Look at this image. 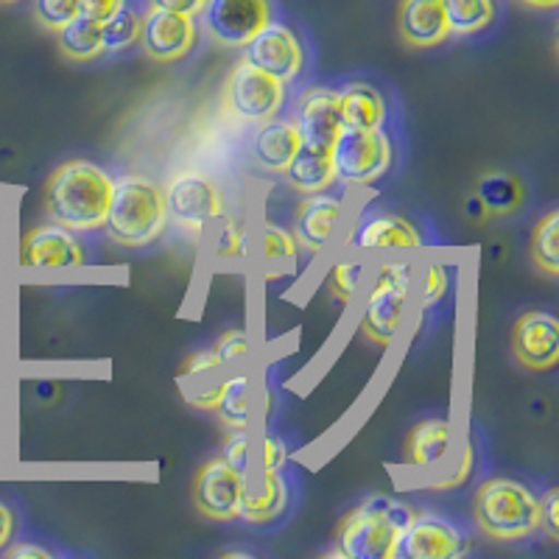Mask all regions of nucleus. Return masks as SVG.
Instances as JSON below:
<instances>
[{"label":"nucleus","instance_id":"f257e3e1","mask_svg":"<svg viewBox=\"0 0 559 559\" xmlns=\"http://www.w3.org/2000/svg\"><path fill=\"white\" fill-rule=\"evenodd\" d=\"M112 182L107 168L90 159H68L45 182V213L73 233H93L107 224Z\"/></svg>","mask_w":559,"mask_h":559},{"label":"nucleus","instance_id":"f03ea898","mask_svg":"<svg viewBox=\"0 0 559 559\" xmlns=\"http://www.w3.org/2000/svg\"><path fill=\"white\" fill-rule=\"evenodd\" d=\"M168 224V204L166 188L152 177L143 174H129V177L115 179L112 197H109L107 224L115 243L127 249L148 247L163 236Z\"/></svg>","mask_w":559,"mask_h":559},{"label":"nucleus","instance_id":"7ed1b4c3","mask_svg":"<svg viewBox=\"0 0 559 559\" xmlns=\"http://www.w3.org/2000/svg\"><path fill=\"white\" fill-rule=\"evenodd\" d=\"M473 518L492 540H526L540 528V498L515 478H489L476 489Z\"/></svg>","mask_w":559,"mask_h":559},{"label":"nucleus","instance_id":"20e7f679","mask_svg":"<svg viewBox=\"0 0 559 559\" xmlns=\"http://www.w3.org/2000/svg\"><path fill=\"white\" fill-rule=\"evenodd\" d=\"M414 509L389 496H376L353 509L338 526V554L349 559H394L397 537Z\"/></svg>","mask_w":559,"mask_h":559},{"label":"nucleus","instance_id":"39448f33","mask_svg":"<svg viewBox=\"0 0 559 559\" xmlns=\"http://www.w3.org/2000/svg\"><path fill=\"white\" fill-rule=\"evenodd\" d=\"M414 288V263L406 258H397V261H383L378 266L376 280H372V288L367 294V302H364L361 322H358V331L369 338V342L392 344V338L397 336V328L403 322V311L408 306V297H412Z\"/></svg>","mask_w":559,"mask_h":559},{"label":"nucleus","instance_id":"423d86ee","mask_svg":"<svg viewBox=\"0 0 559 559\" xmlns=\"http://www.w3.org/2000/svg\"><path fill=\"white\" fill-rule=\"evenodd\" d=\"M394 157L392 140L381 129H338L331 146L336 179L347 185H372L389 171Z\"/></svg>","mask_w":559,"mask_h":559},{"label":"nucleus","instance_id":"0eeeda50","mask_svg":"<svg viewBox=\"0 0 559 559\" xmlns=\"http://www.w3.org/2000/svg\"><path fill=\"white\" fill-rule=\"evenodd\" d=\"M224 98H227V107L243 121H272L286 104V82L269 76L266 70L241 59L227 76Z\"/></svg>","mask_w":559,"mask_h":559},{"label":"nucleus","instance_id":"6e6552de","mask_svg":"<svg viewBox=\"0 0 559 559\" xmlns=\"http://www.w3.org/2000/svg\"><path fill=\"white\" fill-rule=\"evenodd\" d=\"M199 17L216 43L243 48L272 20V0H204Z\"/></svg>","mask_w":559,"mask_h":559},{"label":"nucleus","instance_id":"1a4fd4ad","mask_svg":"<svg viewBox=\"0 0 559 559\" xmlns=\"http://www.w3.org/2000/svg\"><path fill=\"white\" fill-rule=\"evenodd\" d=\"M168 218L188 233H202L207 224L224 216V199L204 174L182 171L166 188Z\"/></svg>","mask_w":559,"mask_h":559},{"label":"nucleus","instance_id":"9d476101","mask_svg":"<svg viewBox=\"0 0 559 559\" xmlns=\"http://www.w3.org/2000/svg\"><path fill=\"white\" fill-rule=\"evenodd\" d=\"M199 37L197 17L191 14L168 12V9L148 7L146 14H140V48L154 62H177L193 51Z\"/></svg>","mask_w":559,"mask_h":559},{"label":"nucleus","instance_id":"9b49d317","mask_svg":"<svg viewBox=\"0 0 559 559\" xmlns=\"http://www.w3.org/2000/svg\"><path fill=\"white\" fill-rule=\"evenodd\" d=\"M243 59L288 84L299 76V70L306 64V48L292 26L269 20L266 26L243 45Z\"/></svg>","mask_w":559,"mask_h":559},{"label":"nucleus","instance_id":"f8f14e48","mask_svg":"<svg viewBox=\"0 0 559 559\" xmlns=\"http://www.w3.org/2000/svg\"><path fill=\"white\" fill-rule=\"evenodd\" d=\"M464 534L453 521L433 512H414L412 521L397 537V548H394V559H451L464 554Z\"/></svg>","mask_w":559,"mask_h":559},{"label":"nucleus","instance_id":"ddd939ff","mask_svg":"<svg viewBox=\"0 0 559 559\" xmlns=\"http://www.w3.org/2000/svg\"><path fill=\"white\" fill-rule=\"evenodd\" d=\"M241 492L243 476L224 456L204 464L193 481V503L210 521H236Z\"/></svg>","mask_w":559,"mask_h":559},{"label":"nucleus","instance_id":"4468645a","mask_svg":"<svg viewBox=\"0 0 559 559\" xmlns=\"http://www.w3.org/2000/svg\"><path fill=\"white\" fill-rule=\"evenodd\" d=\"M20 263L28 269H76L84 266V247L73 229L43 224L20 241Z\"/></svg>","mask_w":559,"mask_h":559},{"label":"nucleus","instance_id":"2eb2a0df","mask_svg":"<svg viewBox=\"0 0 559 559\" xmlns=\"http://www.w3.org/2000/svg\"><path fill=\"white\" fill-rule=\"evenodd\" d=\"M512 349L521 367L543 372L551 369L559 358V322L554 313L528 311L515 322Z\"/></svg>","mask_w":559,"mask_h":559},{"label":"nucleus","instance_id":"dca6fc26","mask_svg":"<svg viewBox=\"0 0 559 559\" xmlns=\"http://www.w3.org/2000/svg\"><path fill=\"white\" fill-rule=\"evenodd\" d=\"M294 127H297L302 146L331 152L333 140H336L338 129H342V123H338L336 90L308 87L297 102Z\"/></svg>","mask_w":559,"mask_h":559},{"label":"nucleus","instance_id":"f3484780","mask_svg":"<svg viewBox=\"0 0 559 559\" xmlns=\"http://www.w3.org/2000/svg\"><path fill=\"white\" fill-rule=\"evenodd\" d=\"M344 202L331 191L308 193L294 216V238L297 247L306 249L308 254H319L331 243L336 224L342 222Z\"/></svg>","mask_w":559,"mask_h":559},{"label":"nucleus","instance_id":"a211bd4d","mask_svg":"<svg viewBox=\"0 0 559 559\" xmlns=\"http://www.w3.org/2000/svg\"><path fill=\"white\" fill-rule=\"evenodd\" d=\"M353 247L361 252H412L423 247V236L408 218L394 213H369L356 227Z\"/></svg>","mask_w":559,"mask_h":559},{"label":"nucleus","instance_id":"6ab92c4d","mask_svg":"<svg viewBox=\"0 0 559 559\" xmlns=\"http://www.w3.org/2000/svg\"><path fill=\"white\" fill-rule=\"evenodd\" d=\"M288 507V484L280 471H258V476H243L241 507L238 518L254 526L274 523Z\"/></svg>","mask_w":559,"mask_h":559},{"label":"nucleus","instance_id":"aec40b11","mask_svg":"<svg viewBox=\"0 0 559 559\" xmlns=\"http://www.w3.org/2000/svg\"><path fill=\"white\" fill-rule=\"evenodd\" d=\"M397 32L412 48H433L451 37L442 0H401Z\"/></svg>","mask_w":559,"mask_h":559},{"label":"nucleus","instance_id":"412c9836","mask_svg":"<svg viewBox=\"0 0 559 559\" xmlns=\"http://www.w3.org/2000/svg\"><path fill=\"white\" fill-rule=\"evenodd\" d=\"M336 107L344 129H381L386 123V102L372 84H344L336 90Z\"/></svg>","mask_w":559,"mask_h":559},{"label":"nucleus","instance_id":"4be33fe9","mask_svg":"<svg viewBox=\"0 0 559 559\" xmlns=\"http://www.w3.org/2000/svg\"><path fill=\"white\" fill-rule=\"evenodd\" d=\"M299 146H302V140H299L294 121L272 118V121H263V127L254 134L252 154L263 171L283 174L294 159V154L299 152Z\"/></svg>","mask_w":559,"mask_h":559},{"label":"nucleus","instance_id":"5701e85b","mask_svg":"<svg viewBox=\"0 0 559 559\" xmlns=\"http://www.w3.org/2000/svg\"><path fill=\"white\" fill-rule=\"evenodd\" d=\"M283 174L288 177V185L297 188L299 193H306V197L308 193L328 191L336 182V168H333L331 152H322V148L299 146V152L294 154V159Z\"/></svg>","mask_w":559,"mask_h":559},{"label":"nucleus","instance_id":"b1692460","mask_svg":"<svg viewBox=\"0 0 559 559\" xmlns=\"http://www.w3.org/2000/svg\"><path fill=\"white\" fill-rule=\"evenodd\" d=\"M451 423L448 419H423L406 439V462L414 467L439 464L451 451Z\"/></svg>","mask_w":559,"mask_h":559},{"label":"nucleus","instance_id":"393cba45","mask_svg":"<svg viewBox=\"0 0 559 559\" xmlns=\"http://www.w3.org/2000/svg\"><path fill=\"white\" fill-rule=\"evenodd\" d=\"M476 197L481 199L487 213H492V216H509V213H515V210L523 207L526 191H523V182L515 174L489 171L478 179Z\"/></svg>","mask_w":559,"mask_h":559},{"label":"nucleus","instance_id":"a878e982","mask_svg":"<svg viewBox=\"0 0 559 559\" xmlns=\"http://www.w3.org/2000/svg\"><path fill=\"white\" fill-rule=\"evenodd\" d=\"M216 412L224 426L247 428L254 414V386L249 372H233L227 376L222 389V397L216 403Z\"/></svg>","mask_w":559,"mask_h":559},{"label":"nucleus","instance_id":"bb28decb","mask_svg":"<svg viewBox=\"0 0 559 559\" xmlns=\"http://www.w3.org/2000/svg\"><path fill=\"white\" fill-rule=\"evenodd\" d=\"M258 249H261V261L263 269H266V277H280V274L292 272L299 254L294 233H288V229L280 227V224H263Z\"/></svg>","mask_w":559,"mask_h":559},{"label":"nucleus","instance_id":"cd10ccee","mask_svg":"<svg viewBox=\"0 0 559 559\" xmlns=\"http://www.w3.org/2000/svg\"><path fill=\"white\" fill-rule=\"evenodd\" d=\"M57 39L59 51L68 59H73V62H90V59H98L104 53L102 26L84 17L70 20L68 26L59 28Z\"/></svg>","mask_w":559,"mask_h":559},{"label":"nucleus","instance_id":"c85d7f7f","mask_svg":"<svg viewBox=\"0 0 559 559\" xmlns=\"http://www.w3.org/2000/svg\"><path fill=\"white\" fill-rule=\"evenodd\" d=\"M448 26L456 37H471L484 32L496 20V0H442Z\"/></svg>","mask_w":559,"mask_h":559},{"label":"nucleus","instance_id":"c756f323","mask_svg":"<svg viewBox=\"0 0 559 559\" xmlns=\"http://www.w3.org/2000/svg\"><path fill=\"white\" fill-rule=\"evenodd\" d=\"M224 381H227V369L213 367V369H197V372H179V383L188 397V403L197 408H207L216 412V403L222 397Z\"/></svg>","mask_w":559,"mask_h":559},{"label":"nucleus","instance_id":"7c9ffc66","mask_svg":"<svg viewBox=\"0 0 559 559\" xmlns=\"http://www.w3.org/2000/svg\"><path fill=\"white\" fill-rule=\"evenodd\" d=\"M557 229H559V213L551 210L540 218L537 229L532 236V258L534 263L546 274L559 272V247H557Z\"/></svg>","mask_w":559,"mask_h":559},{"label":"nucleus","instance_id":"2f4dec72","mask_svg":"<svg viewBox=\"0 0 559 559\" xmlns=\"http://www.w3.org/2000/svg\"><path fill=\"white\" fill-rule=\"evenodd\" d=\"M140 37V14L132 7H123L121 12L112 14L102 26V43L104 51H123L129 45L138 43Z\"/></svg>","mask_w":559,"mask_h":559},{"label":"nucleus","instance_id":"473e14b6","mask_svg":"<svg viewBox=\"0 0 559 559\" xmlns=\"http://www.w3.org/2000/svg\"><path fill=\"white\" fill-rule=\"evenodd\" d=\"M216 233H213V252H216L218 261H233V258H241L243 254V224L236 222V218H224L218 216Z\"/></svg>","mask_w":559,"mask_h":559},{"label":"nucleus","instance_id":"72a5a7b5","mask_svg":"<svg viewBox=\"0 0 559 559\" xmlns=\"http://www.w3.org/2000/svg\"><path fill=\"white\" fill-rule=\"evenodd\" d=\"M34 17L39 26L57 34L79 17V0H34Z\"/></svg>","mask_w":559,"mask_h":559},{"label":"nucleus","instance_id":"f704fd0d","mask_svg":"<svg viewBox=\"0 0 559 559\" xmlns=\"http://www.w3.org/2000/svg\"><path fill=\"white\" fill-rule=\"evenodd\" d=\"M364 263L361 261H342L333 266L331 272V294L342 302V306H349L353 297L358 292V283H361Z\"/></svg>","mask_w":559,"mask_h":559},{"label":"nucleus","instance_id":"c9c22d12","mask_svg":"<svg viewBox=\"0 0 559 559\" xmlns=\"http://www.w3.org/2000/svg\"><path fill=\"white\" fill-rule=\"evenodd\" d=\"M216 356L224 367H238L241 361H247L249 356V336L243 331H229L218 338L216 347Z\"/></svg>","mask_w":559,"mask_h":559},{"label":"nucleus","instance_id":"e433bc0d","mask_svg":"<svg viewBox=\"0 0 559 559\" xmlns=\"http://www.w3.org/2000/svg\"><path fill=\"white\" fill-rule=\"evenodd\" d=\"M224 459H227V462L233 464L241 476H247L249 462H252V437L247 433V428H236V433L227 439V445H224Z\"/></svg>","mask_w":559,"mask_h":559},{"label":"nucleus","instance_id":"4c0bfd02","mask_svg":"<svg viewBox=\"0 0 559 559\" xmlns=\"http://www.w3.org/2000/svg\"><path fill=\"white\" fill-rule=\"evenodd\" d=\"M448 283H451V277H448V266H445V263H442V261L428 263V269H426V286H423V308L437 306L439 299H442L448 294Z\"/></svg>","mask_w":559,"mask_h":559},{"label":"nucleus","instance_id":"58836bf2","mask_svg":"<svg viewBox=\"0 0 559 559\" xmlns=\"http://www.w3.org/2000/svg\"><path fill=\"white\" fill-rule=\"evenodd\" d=\"M288 462V448L283 442V437H269L261 439V448H258V471H283V464Z\"/></svg>","mask_w":559,"mask_h":559},{"label":"nucleus","instance_id":"ea45409f","mask_svg":"<svg viewBox=\"0 0 559 559\" xmlns=\"http://www.w3.org/2000/svg\"><path fill=\"white\" fill-rule=\"evenodd\" d=\"M129 0H79V17L90 20V23H98L104 26L112 14L121 12Z\"/></svg>","mask_w":559,"mask_h":559},{"label":"nucleus","instance_id":"a19ab883","mask_svg":"<svg viewBox=\"0 0 559 559\" xmlns=\"http://www.w3.org/2000/svg\"><path fill=\"white\" fill-rule=\"evenodd\" d=\"M540 528H546L548 537L557 540L559 534V507H557V492L548 489L546 496L540 498Z\"/></svg>","mask_w":559,"mask_h":559},{"label":"nucleus","instance_id":"79ce46f5","mask_svg":"<svg viewBox=\"0 0 559 559\" xmlns=\"http://www.w3.org/2000/svg\"><path fill=\"white\" fill-rule=\"evenodd\" d=\"M471 471H473V445H471V442H464L462 456H459V464H456V473H453V476H448L445 481L433 484V489L462 487V484L467 481V476H471Z\"/></svg>","mask_w":559,"mask_h":559},{"label":"nucleus","instance_id":"37998d69","mask_svg":"<svg viewBox=\"0 0 559 559\" xmlns=\"http://www.w3.org/2000/svg\"><path fill=\"white\" fill-rule=\"evenodd\" d=\"M152 7L199 17V12H202V7H204V0H152Z\"/></svg>","mask_w":559,"mask_h":559},{"label":"nucleus","instance_id":"c03bdc74","mask_svg":"<svg viewBox=\"0 0 559 559\" xmlns=\"http://www.w3.org/2000/svg\"><path fill=\"white\" fill-rule=\"evenodd\" d=\"M14 534V512L9 509L7 501H0V551L9 546Z\"/></svg>","mask_w":559,"mask_h":559},{"label":"nucleus","instance_id":"a18cd8bd","mask_svg":"<svg viewBox=\"0 0 559 559\" xmlns=\"http://www.w3.org/2000/svg\"><path fill=\"white\" fill-rule=\"evenodd\" d=\"M7 557H12V559H51V551L43 546H34V543H23V546L9 548Z\"/></svg>","mask_w":559,"mask_h":559},{"label":"nucleus","instance_id":"49530a36","mask_svg":"<svg viewBox=\"0 0 559 559\" xmlns=\"http://www.w3.org/2000/svg\"><path fill=\"white\" fill-rule=\"evenodd\" d=\"M464 210H467V216H476V218H484V216H489V213H487V207H484V204H481V199H478V197L467 199V204H464Z\"/></svg>","mask_w":559,"mask_h":559},{"label":"nucleus","instance_id":"de8ad7c7","mask_svg":"<svg viewBox=\"0 0 559 559\" xmlns=\"http://www.w3.org/2000/svg\"><path fill=\"white\" fill-rule=\"evenodd\" d=\"M521 3H526V7H534V9H554L559 0H521Z\"/></svg>","mask_w":559,"mask_h":559},{"label":"nucleus","instance_id":"09e8293b","mask_svg":"<svg viewBox=\"0 0 559 559\" xmlns=\"http://www.w3.org/2000/svg\"><path fill=\"white\" fill-rule=\"evenodd\" d=\"M0 3H17V0H0Z\"/></svg>","mask_w":559,"mask_h":559}]
</instances>
